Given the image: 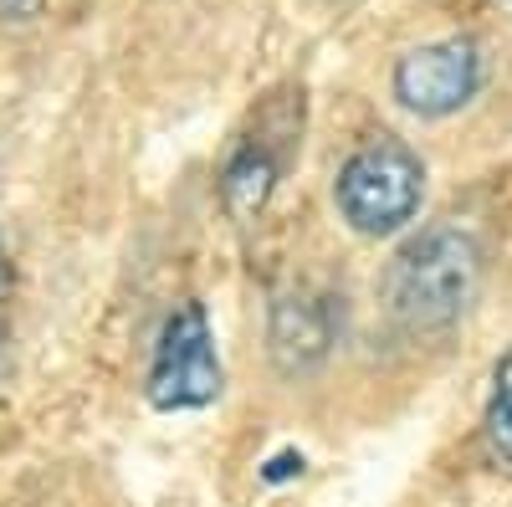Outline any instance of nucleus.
<instances>
[{"label": "nucleus", "instance_id": "nucleus-1", "mask_svg": "<svg viewBox=\"0 0 512 507\" xmlns=\"http://www.w3.org/2000/svg\"><path fill=\"white\" fill-rule=\"evenodd\" d=\"M477 277H482L477 241L461 226H431L390 267V313L410 333H441L472 308Z\"/></svg>", "mask_w": 512, "mask_h": 507}, {"label": "nucleus", "instance_id": "nucleus-2", "mask_svg": "<svg viewBox=\"0 0 512 507\" xmlns=\"http://www.w3.org/2000/svg\"><path fill=\"white\" fill-rule=\"evenodd\" d=\"M420 195H425V164L395 134H379L364 149H354L349 164L338 169V180H333L338 216H344L359 236L405 231L420 210Z\"/></svg>", "mask_w": 512, "mask_h": 507}, {"label": "nucleus", "instance_id": "nucleus-3", "mask_svg": "<svg viewBox=\"0 0 512 507\" xmlns=\"http://www.w3.org/2000/svg\"><path fill=\"white\" fill-rule=\"evenodd\" d=\"M226 390V369L210 338V318L195 298L175 303L164 318L154 364H149V405L154 410H205Z\"/></svg>", "mask_w": 512, "mask_h": 507}, {"label": "nucleus", "instance_id": "nucleus-4", "mask_svg": "<svg viewBox=\"0 0 512 507\" xmlns=\"http://www.w3.org/2000/svg\"><path fill=\"white\" fill-rule=\"evenodd\" d=\"M482 52L477 41H431V47H415L395 62L390 88L400 98V108H410L415 118H446L456 108H466L482 93Z\"/></svg>", "mask_w": 512, "mask_h": 507}, {"label": "nucleus", "instance_id": "nucleus-5", "mask_svg": "<svg viewBox=\"0 0 512 507\" xmlns=\"http://www.w3.org/2000/svg\"><path fill=\"white\" fill-rule=\"evenodd\" d=\"M272 359L282 374H303L313 369L328 344H333V323H328V308L318 298H308V292H282V298L272 303Z\"/></svg>", "mask_w": 512, "mask_h": 507}, {"label": "nucleus", "instance_id": "nucleus-6", "mask_svg": "<svg viewBox=\"0 0 512 507\" xmlns=\"http://www.w3.org/2000/svg\"><path fill=\"white\" fill-rule=\"evenodd\" d=\"M277 175H282V164L272 159L267 144H241L226 164V175H221V200L236 221H256L267 210L272 190H277Z\"/></svg>", "mask_w": 512, "mask_h": 507}, {"label": "nucleus", "instance_id": "nucleus-7", "mask_svg": "<svg viewBox=\"0 0 512 507\" xmlns=\"http://www.w3.org/2000/svg\"><path fill=\"white\" fill-rule=\"evenodd\" d=\"M482 436H487V451L502 467H512V354L492 374V400H487V415H482Z\"/></svg>", "mask_w": 512, "mask_h": 507}, {"label": "nucleus", "instance_id": "nucleus-8", "mask_svg": "<svg viewBox=\"0 0 512 507\" xmlns=\"http://www.w3.org/2000/svg\"><path fill=\"white\" fill-rule=\"evenodd\" d=\"M11 292H16V272H11L6 246H0V338H6V328H11Z\"/></svg>", "mask_w": 512, "mask_h": 507}, {"label": "nucleus", "instance_id": "nucleus-9", "mask_svg": "<svg viewBox=\"0 0 512 507\" xmlns=\"http://www.w3.org/2000/svg\"><path fill=\"white\" fill-rule=\"evenodd\" d=\"M292 472H303V456H297V451H282V456H272L267 461V482H282V477H292Z\"/></svg>", "mask_w": 512, "mask_h": 507}, {"label": "nucleus", "instance_id": "nucleus-10", "mask_svg": "<svg viewBox=\"0 0 512 507\" xmlns=\"http://www.w3.org/2000/svg\"><path fill=\"white\" fill-rule=\"evenodd\" d=\"M41 11V0H0V21H31Z\"/></svg>", "mask_w": 512, "mask_h": 507}]
</instances>
